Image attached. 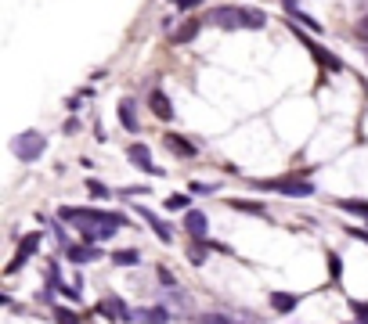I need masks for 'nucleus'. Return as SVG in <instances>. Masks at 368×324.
Listing matches in <instances>:
<instances>
[{
  "label": "nucleus",
  "mask_w": 368,
  "mask_h": 324,
  "mask_svg": "<svg viewBox=\"0 0 368 324\" xmlns=\"http://www.w3.org/2000/svg\"><path fill=\"white\" fill-rule=\"evenodd\" d=\"M354 37H358L361 43H368V14H365V19L358 22V29H354Z\"/></svg>",
  "instance_id": "nucleus-25"
},
{
  "label": "nucleus",
  "mask_w": 368,
  "mask_h": 324,
  "mask_svg": "<svg viewBox=\"0 0 368 324\" xmlns=\"http://www.w3.org/2000/svg\"><path fill=\"white\" fill-rule=\"evenodd\" d=\"M231 209H238V213H249V216H267V205H264V202H246V199H231Z\"/></svg>",
  "instance_id": "nucleus-16"
},
{
  "label": "nucleus",
  "mask_w": 368,
  "mask_h": 324,
  "mask_svg": "<svg viewBox=\"0 0 368 324\" xmlns=\"http://www.w3.org/2000/svg\"><path fill=\"white\" fill-rule=\"evenodd\" d=\"M148 108H152V116H159V119H173V105H170V97L163 94V90H152L148 94Z\"/></svg>",
  "instance_id": "nucleus-9"
},
{
  "label": "nucleus",
  "mask_w": 368,
  "mask_h": 324,
  "mask_svg": "<svg viewBox=\"0 0 368 324\" xmlns=\"http://www.w3.org/2000/svg\"><path fill=\"white\" fill-rule=\"evenodd\" d=\"M289 14H293V19H296V22H303V26H307V29H314V32H322V22H318V19H311V14H303L300 8H296V11H289Z\"/></svg>",
  "instance_id": "nucleus-21"
},
{
  "label": "nucleus",
  "mask_w": 368,
  "mask_h": 324,
  "mask_svg": "<svg viewBox=\"0 0 368 324\" xmlns=\"http://www.w3.org/2000/svg\"><path fill=\"white\" fill-rule=\"evenodd\" d=\"M184 231L195 238V241H202L206 231H210V220H206V213H199V209H188V213H184Z\"/></svg>",
  "instance_id": "nucleus-6"
},
{
  "label": "nucleus",
  "mask_w": 368,
  "mask_h": 324,
  "mask_svg": "<svg viewBox=\"0 0 368 324\" xmlns=\"http://www.w3.org/2000/svg\"><path fill=\"white\" fill-rule=\"evenodd\" d=\"M141 324H170V310L166 306H145V310L134 314Z\"/></svg>",
  "instance_id": "nucleus-12"
},
{
  "label": "nucleus",
  "mask_w": 368,
  "mask_h": 324,
  "mask_svg": "<svg viewBox=\"0 0 368 324\" xmlns=\"http://www.w3.org/2000/svg\"><path fill=\"white\" fill-rule=\"evenodd\" d=\"M191 191H195V194H210V191H217V184H191Z\"/></svg>",
  "instance_id": "nucleus-29"
},
{
  "label": "nucleus",
  "mask_w": 368,
  "mask_h": 324,
  "mask_svg": "<svg viewBox=\"0 0 368 324\" xmlns=\"http://www.w3.org/2000/svg\"><path fill=\"white\" fill-rule=\"evenodd\" d=\"M37 249H40V234L22 238V241H19V252H14V256H11V263H8V274H19V270H22V263H26V259L33 256Z\"/></svg>",
  "instance_id": "nucleus-5"
},
{
  "label": "nucleus",
  "mask_w": 368,
  "mask_h": 324,
  "mask_svg": "<svg viewBox=\"0 0 368 324\" xmlns=\"http://www.w3.org/2000/svg\"><path fill=\"white\" fill-rule=\"evenodd\" d=\"M126 159H130L137 170H145V173H159V166L152 162V152L145 148V144H130V148H126Z\"/></svg>",
  "instance_id": "nucleus-7"
},
{
  "label": "nucleus",
  "mask_w": 368,
  "mask_h": 324,
  "mask_svg": "<svg viewBox=\"0 0 368 324\" xmlns=\"http://www.w3.org/2000/svg\"><path fill=\"white\" fill-rule=\"evenodd\" d=\"M188 205V194H170L166 199V209H184Z\"/></svg>",
  "instance_id": "nucleus-24"
},
{
  "label": "nucleus",
  "mask_w": 368,
  "mask_h": 324,
  "mask_svg": "<svg viewBox=\"0 0 368 324\" xmlns=\"http://www.w3.org/2000/svg\"><path fill=\"white\" fill-rule=\"evenodd\" d=\"M61 220H69L79 227L84 241H105L126 223L119 213H101V209H76V205H61Z\"/></svg>",
  "instance_id": "nucleus-1"
},
{
  "label": "nucleus",
  "mask_w": 368,
  "mask_h": 324,
  "mask_svg": "<svg viewBox=\"0 0 368 324\" xmlns=\"http://www.w3.org/2000/svg\"><path fill=\"white\" fill-rule=\"evenodd\" d=\"M354 310H358V317H361V324H368V306H361V303H354Z\"/></svg>",
  "instance_id": "nucleus-30"
},
{
  "label": "nucleus",
  "mask_w": 368,
  "mask_h": 324,
  "mask_svg": "<svg viewBox=\"0 0 368 324\" xmlns=\"http://www.w3.org/2000/svg\"><path fill=\"white\" fill-rule=\"evenodd\" d=\"M340 209H343V213H354V216L368 220V202H361V199H340Z\"/></svg>",
  "instance_id": "nucleus-18"
},
{
  "label": "nucleus",
  "mask_w": 368,
  "mask_h": 324,
  "mask_svg": "<svg viewBox=\"0 0 368 324\" xmlns=\"http://www.w3.org/2000/svg\"><path fill=\"white\" fill-rule=\"evenodd\" d=\"M98 310H101L108 321H130V317H134V314H130V306H126L123 299H112V296H108V299H101Z\"/></svg>",
  "instance_id": "nucleus-8"
},
{
  "label": "nucleus",
  "mask_w": 368,
  "mask_h": 324,
  "mask_svg": "<svg viewBox=\"0 0 368 324\" xmlns=\"http://www.w3.org/2000/svg\"><path fill=\"white\" fill-rule=\"evenodd\" d=\"M11 152H14V159H22V162H37L47 152V137L40 134V130H22V134L11 141Z\"/></svg>",
  "instance_id": "nucleus-3"
},
{
  "label": "nucleus",
  "mask_w": 368,
  "mask_h": 324,
  "mask_svg": "<svg viewBox=\"0 0 368 324\" xmlns=\"http://www.w3.org/2000/svg\"><path fill=\"white\" fill-rule=\"evenodd\" d=\"M112 263L116 267H134V263H141V256L134 249H119V252H112Z\"/></svg>",
  "instance_id": "nucleus-19"
},
{
  "label": "nucleus",
  "mask_w": 368,
  "mask_h": 324,
  "mask_svg": "<svg viewBox=\"0 0 368 324\" xmlns=\"http://www.w3.org/2000/svg\"><path fill=\"white\" fill-rule=\"evenodd\" d=\"M202 4V0H173V8H177V11H188V8H199Z\"/></svg>",
  "instance_id": "nucleus-28"
},
{
  "label": "nucleus",
  "mask_w": 368,
  "mask_h": 324,
  "mask_svg": "<svg viewBox=\"0 0 368 324\" xmlns=\"http://www.w3.org/2000/svg\"><path fill=\"white\" fill-rule=\"evenodd\" d=\"M119 119H123V130H130V134L141 126V123H137V108H134L130 97H123V101H119Z\"/></svg>",
  "instance_id": "nucleus-13"
},
{
  "label": "nucleus",
  "mask_w": 368,
  "mask_h": 324,
  "mask_svg": "<svg viewBox=\"0 0 368 324\" xmlns=\"http://www.w3.org/2000/svg\"><path fill=\"white\" fill-rule=\"evenodd\" d=\"M137 216H141V220H145V223H152V227H155V234H159V241H173V231H170V227H166L163 220H159V216L152 213V209H145V205H137Z\"/></svg>",
  "instance_id": "nucleus-11"
},
{
  "label": "nucleus",
  "mask_w": 368,
  "mask_h": 324,
  "mask_svg": "<svg viewBox=\"0 0 368 324\" xmlns=\"http://www.w3.org/2000/svg\"><path fill=\"white\" fill-rule=\"evenodd\" d=\"M166 148H170L173 155H181V159H195V155H199L195 144H191L188 137H181V134H166Z\"/></svg>",
  "instance_id": "nucleus-10"
},
{
  "label": "nucleus",
  "mask_w": 368,
  "mask_h": 324,
  "mask_svg": "<svg viewBox=\"0 0 368 324\" xmlns=\"http://www.w3.org/2000/svg\"><path fill=\"white\" fill-rule=\"evenodd\" d=\"M307 47H311V54H314V58H322V61L329 65V69H332V72H336V69H343V65H340V58H336V54L322 51V47H318V43H311V40H307Z\"/></svg>",
  "instance_id": "nucleus-20"
},
{
  "label": "nucleus",
  "mask_w": 368,
  "mask_h": 324,
  "mask_svg": "<svg viewBox=\"0 0 368 324\" xmlns=\"http://www.w3.org/2000/svg\"><path fill=\"white\" fill-rule=\"evenodd\" d=\"M271 306H275L278 314H289V310H296V296H285V292H275V296H271Z\"/></svg>",
  "instance_id": "nucleus-17"
},
{
  "label": "nucleus",
  "mask_w": 368,
  "mask_h": 324,
  "mask_svg": "<svg viewBox=\"0 0 368 324\" xmlns=\"http://www.w3.org/2000/svg\"><path fill=\"white\" fill-rule=\"evenodd\" d=\"M260 188H271V191H278V194H289V199H307V194H314L311 181H264Z\"/></svg>",
  "instance_id": "nucleus-4"
},
{
  "label": "nucleus",
  "mask_w": 368,
  "mask_h": 324,
  "mask_svg": "<svg viewBox=\"0 0 368 324\" xmlns=\"http://www.w3.org/2000/svg\"><path fill=\"white\" fill-rule=\"evenodd\" d=\"M210 19L220 29H264L267 26V14L260 8H217Z\"/></svg>",
  "instance_id": "nucleus-2"
},
{
  "label": "nucleus",
  "mask_w": 368,
  "mask_h": 324,
  "mask_svg": "<svg viewBox=\"0 0 368 324\" xmlns=\"http://www.w3.org/2000/svg\"><path fill=\"white\" fill-rule=\"evenodd\" d=\"M87 188H90L94 199H105V194H108V188H105V184H98V181H87Z\"/></svg>",
  "instance_id": "nucleus-26"
},
{
  "label": "nucleus",
  "mask_w": 368,
  "mask_h": 324,
  "mask_svg": "<svg viewBox=\"0 0 368 324\" xmlns=\"http://www.w3.org/2000/svg\"><path fill=\"white\" fill-rule=\"evenodd\" d=\"M202 26H199V19H188V22H181L177 29H173V43H188V40H195V32H199Z\"/></svg>",
  "instance_id": "nucleus-14"
},
{
  "label": "nucleus",
  "mask_w": 368,
  "mask_h": 324,
  "mask_svg": "<svg viewBox=\"0 0 368 324\" xmlns=\"http://www.w3.org/2000/svg\"><path fill=\"white\" fill-rule=\"evenodd\" d=\"M55 321L58 324H79V317L72 310H66V306H55Z\"/></svg>",
  "instance_id": "nucleus-22"
},
{
  "label": "nucleus",
  "mask_w": 368,
  "mask_h": 324,
  "mask_svg": "<svg viewBox=\"0 0 368 324\" xmlns=\"http://www.w3.org/2000/svg\"><path fill=\"white\" fill-rule=\"evenodd\" d=\"M188 256H191V263H202V259H206V249H202L199 241H195V245H191V252H188Z\"/></svg>",
  "instance_id": "nucleus-27"
},
{
  "label": "nucleus",
  "mask_w": 368,
  "mask_h": 324,
  "mask_svg": "<svg viewBox=\"0 0 368 324\" xmlns=\"http://www.w3.org/2000/svg\"><path fill=\"white\" fill-rule=\"evenodd\" d=\"M202 324H235V321L224 314H202Z\"/></svg>",
  "instance_id": "nucleus-23"
},
{
  "label": "nucleus",
  "mask_w": 368,
  "mask_h": 324,
  "mask_svg": "<svg viewBox=\"0 0 368 324\" xmlns=\"http://www.w3.org/2000/svg\"><path fill=\"white\" fill-rule=\"evenodd\" d=\"M66 259H72V263H90V259H98V249H90V245H69Z\"/></svg>",
  "instance_id": "nucleus-15"
}]
</instances>
